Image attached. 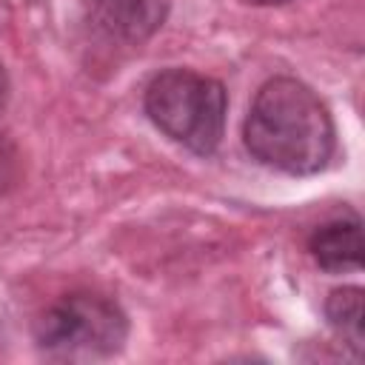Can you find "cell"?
Returning a JSON list of instances; mask_svg holds the SVG:
<instances>
[{"label": "cell", "instance_id": "obj_8", "mask_svg": "<svg viewBox=\"0 0 365 365\" xmlns=\"http://www.w3.org/2000/svg\"><path fill=\"white\" fill-rule=\"evenodd\" d=\"M6 94H9V77H6V68L0 66V108L6 103Z\"/></svg>", "mask_w": 365, "mask_h": 365}, {"label": "cell", "instance_id": "obj_7", "mask_svg": "<svg viewBox=\"0 0 365 365\" xmlns=\"http://www.w3.org/2000/svg\"><path fill=\"white\" fill-rule=\"evenodd\" d=\"M14 180V151L0 140V188Z\"/></svg>", "mask_w": 365, "mask_h": 365}, {"label": "cell", "instance_id": "obj_6", "mask_svg": "<svg viewBox=\"0 0 365 365\" xmlns=\"http://www.w3.org/2000/svg\"><path fill=\"white\" fill-rule=\"evenodd\" d=\"M325 314L331 328L339 331L342 339H348V345L359 354L362 351V288L351 285V288L331 291L325 302Z\"/></svg>", "mask_w": 365, "mask_h": 365}, {"label": "cell", "instance_id": "obj_9", "mask_svg": "<svg viewBox=\"0 0 365 365\" xmlns=\"http://www.w3.org/2000/svg\"><path fill=\"white\" fill-rule=\"evenodd\" d=\"M245 3H257V6H277V3H288V0H245Z\"/></svg>", "mask_w": 365, "mask_h": 365}, {"label": "cell", "instance_id": "obj_3", "mask_svg": "<svg viewBox=\"0 0 365 365\" xmlns=\"http://www.w3.org/2000/svg\"><path fill=\"white\" fill-rule=\"evenodd\" d=\"M34 336L48 359L94 362L108 359L123 348L128 336V319L114 299L77 291L57 299L37 319Z\"/></svg>", "mask_w": 365, "mask_h": 365}, {"label": "cell", "instance_id": "obj_5", "mask_svg": "<svg viewBox=\"0 0 365 365\" xmlns=\"http://www.w3.org/2000/svg\"><path fill=\"white\" fill-rule=\"evenodd\" d=\"M308 251L325 271H356L362 262V225L356 217L331 220L319 225L311 240Z\"/></svg>", "mask_w": 365, "mask_h": 365}, {"label": "cell", "instance_id": "obj_1", "mask_svg": "<svg viewBox=\"0 0 365 365\" xmlns=\"http://www.w3.org/2000/svg\"><path fill=\"white\" fill-rule=\"evenodd\" d=\"M248 151L285 174H317L334 154V120L317 91L294 77L268 80L245 117Z\"/></svg>", "mask_w": 365, "mask_h": 365}, {"label": "cell", "instance_id": "obj_2", "mask_svg": "<svg viewBox=\"0 0 365 365\" xmlns=\"http://www.w3.org/2000/svg\"><path fill=\"white\" fill-rule=\"evenodd\" d=\"M143 106L163 134L194 154H211L222 140L225 88L205 74L188 68L160 71L145 86Z\"/></svg>", "mask_w": 365, "mask_h": 365}, {"label": "cell", "instance_id": "obj_4", "mask_svg": "<svg viewBox=\"0 0 365 365\" xmlns=\"http://www.w3.org/2000/svg\"><path fill=\"white\" fill-rule=\"evenodd\" d=\"M91 6L100 29L117 40L140 43L163 26L171 0H91Z\"/></svg>", "mask_w": 365, "mask_h": 365}]
</instances>
